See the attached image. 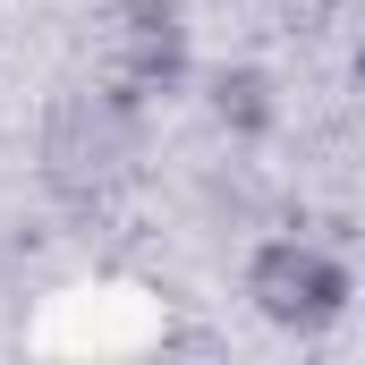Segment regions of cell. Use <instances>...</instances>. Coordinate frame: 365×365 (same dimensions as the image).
<instances>
[{"mask_svg":"<svg viewBox=\"0 0 365 365\" xmlns=\"http://www.w3.org/2000/svg\"><path fill=\"white\" fill-rule=\"evenodd\" d=\"M340 264H323L314 247H272L264 264H255V297L272 306L280 323H314V314H331L340 306Z\"/></svg>","mask_w":365,"mask_h":365,"instance_id":"6da1fadb","label":"cell"}]
</instances>
